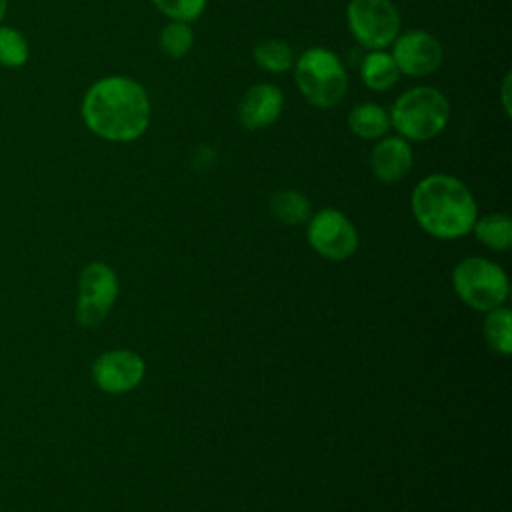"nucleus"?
<instances>
[{"mask_svg":"<svg viewBox=\"0 0 512 512\" xmlns=\"http://www.w3.org/2000/svg\"><path fill=\"white\" fill-rule=\"evenodd\" d=\"M346 24L366 50H384L400 34V12L392 0H350Z\"/></svg>","mask_w":512,"mask_h":512,"instance_id":"obj_6","label":"nucleus"},{"mask_svg":"<svg viewBox=\"0 0 512 512\" xmlns=\"http://www.w3.org/2000/svg\"><path fill=\"white\" fill-rule=\"evenodd\" d=\"M348 128L362 140H378L390 130V116L376 102H362L348 114Z\"/></svg>","mask_w":512,"mask_h":512,"instance_id":"obj_14","label":"nucleus"},{"mask_svg":"<svg viewBox=\"0 0 512 512\" xmlns=\"http://www.w3.org/2000/svg\"><path fill=\"white\" fill-rule=\"evenodd\" d=\"M6 12H8V0H0V22L4 20Z\"/></svg>","mask_w":512,"mask_h":512,"instance_id":"obj_23","label":"nucleus"},{"mask_svg":"<svg viewBox=\"0 0 512 512\" xmlns=\"http://www.w3.org/2000/svg\"><path fill=\"white\" fill-rule=\"evenodd\" d=\"M392 58L400 74L424 78L436 72L444 60V48L436 36L426 30H408L394 38Z\"/></svg>","mask_w":512,"mask_h":512,"instance_id":"obj_9","label":"nucleus"},{"mask_svg":"<svg viewBox=\"0 0 512 512\" xmlns=\"http://www.w3.org/2000/svg\"><path fill=\"white\" fill-rule=\"evenodd\" d=\"M168 20L194 22L206 10L208 0H150Z\"/></svg>","mask_w":512,"mask_h":512,"instance_id":"obj_21","label":"nucleus"},{"mask_svg":"<svg viewBox=\"0 0 512 512\" xmlns=\"http://www.w3.org/2000/svg\"><path fill=\"white\" fill-rule=\"evenodd\" d=\"M360 80L374 92L390 90L400 80V70L392 54L384 50H368L360 62Z\"/></svg>","mask_w":512,"mask_h":512,"instance_id":"obj_13","label":"nucleus"},{"mask_svg":"<svg viewBox=\"0 0 512 512\" xmlns=\"http://www.w3.org/2000/svg\"><path fill=\"white\" fill-rule=\"evenodd\" d=\"M146 88L124 74L102 76L88 86L80 102L84 126L98 138L124 144L138 140L150 124Z\"/></svg>","mask_w":512,"mask_h":512,"instance_id":"obj_1","label":"nucleus"},{"mask_svg":"<svg viewBox=\"0 0 512 512\" xmlns=\"http://www.w3.org/2000/svg\"><path fill=\"white\" fill-rule=\"evenodd\" d=\"M412 164V144L402 136H382L370 150V170L384 184L402 180L412 170Z\"/></svg>","mask_w":512,"mask_h":512,"instance_id":"obj_12","label":"nucleus"},{"mask_svg":"<svg viewBox=\"0 0 512 512\" xmlns=\"http://www.w3.org/2000/svg\"><path fill=\"white\" fill-rule=\"evenodd\" d=\"M30 58V44L26 36L14 28L0 22V66L22 68Z\"/></svg>","mask_w":512,"mask_h":512,"instance_id":"obj_19","label":"nucleus"},{"mask_svg":"<svg viewBox=\"0 0 512 512\" xmlns=\"http://www.w3.org/2000/svg\"><path fill=\"white\" fill-rule=\"evenodd\" d=\"M158 42H160V48L166 56L170 58H182L190 52L192 44H194V34H192V28L188 22H176V20H170L160 36H158Z\"/></svg>","mask_w":512,"mask_h":512,"instance_id":"obj_20","label":"nucleus"},{"mask_svg":"<svg viewBox=\"0 0 512 512\" xmlns=\"http://www.w3.org/2000/svg\"><path fill=\"white\" fill-rule=\"evenodd\" d=\"M282 108V90L270 82H258L244 92L238 104V120L246 130H262L280 118Z\"/></svg>","mask_w":512,"mask_h":512,"instance_id":"obj_11","label":"nucleus"},{"mask_svg":"<svg viewBox=\"0 0 512 512\" xmlns=\"http://www.w3.org/2000/svg\"><path fill=\"white\" fill-rule=\"evenodd\" d=\"M270 212L278 222L288 226H298L308 222V218L312 216V206L302 192L284 188L274 192V196L270 198Z\"/></svg>","mask_w":512,"mask_h":512,"instance_id":"obj_15","label":"nucleus"},{"mask_svg":"<svg viewBox=\"0 0 512 512\" xmlns=\"http://www.w3.org/2000/svg\"><path fill=\"white\" fill-rule=\"evenodd\" d=\"M294 80L308 104L334 108L348 90V74L342 60L324 46H312L294 60Z\"/></svg>","mask_w":512,"mask_h":512,"instance_id":"obj_4","label":"nucleus"},{"mask_svg":"<svg viewBox=\"0 0 512 512\" xmlns=\"http://www.w3.org/2000/svg\"><path fill=\"white\" fill-rule=\"evenodd\" d=\"M256 64L270 74H282L294 66V54L288 42L280 38H266L254 46Z\"/></svg>","mask_w":512,"mask_h":512,"instance_id":"obj_17","label":"nucleus"},{"mask_svg":"<svg viewBox=\"0 0 512 512\" xmlns=\"http://www.w3.org/2000/svg\"><path fill=\"white\" fill-rule=\"evenodd\" d=\"M390 128L408 142H426L436 138L450 120V102L434 86H414L402 92L388 110Z\"/></svg>","mask_w":512,"mask_h":512,"instance_id":"obj_3","label":"nucleus"},{"mask_svg":"<svg viewBox=\"0 0 512 512\" xmlns=\"http://www.w3.org/2000/svg\"><path fill=\"white\" fill-rule=\"evenodd\" d=\"M470 232H474V236L484 246H488L490 250H496V252L508 250V246L512 242V222L502 212H492L482 218H476Z\"/></svg>","mask_w":512,"mask_h":512,"instance_id":"obj_16","label":"nucleus"},{"mask_svg":"<svg viewBox=\"0 0 512 512\" xmlns=\"http://www.w3.org/2000/svg\"><path fill=\"white\" fill-rule=\"evenodd\" d=\"M118 296V276L104 262H90L78 278L74 318L82 328H96L106 320Z\"/></svg>","mask_w":512,"mask_h":512,"instance_id":"obj_7","label":"nucleus"},{"mask_svg":"<svg viewBox=\"0 0 512 512\" xmlns=\"http://www.w3.org/2000/svg\"><path fill=\"white\" fill-rule=\"evenodd\" d=\"M410 208L424 232L440 240L468 234L478 218V206L468 186L450 174L422 178L410 196Z\"/></svg>","mask_w":512,"mask_h":512,"instance_id":"obj_2","label":"nucleus"},{"mask_svg":"<svg viewBox=\"0 0 512 512\" xmlns=\"http://www.w3.org/2000/svg\"><path fill=\"white\" fill-rule=\"evenodd\" d=\"M484 338L494 352L502 356L512 352V316L508 308L496 306L488 310L484 318Z\"/></svg>","mask_w":512,"mask_h":512,"instance_id":"obj_18","label":"nucleus"},{"mask_svg":"<svg viewBox=\"0 0 512 512\" xmlns=\"http://www.w3.org/2000/svg\"><path fill=\"white\" fill-rule=\"evenodd\" d=\"M452 286L458 298L478 312H488L508 296V276L492 260L470 256L456 264L452 272Z\"/></svg>","mask_w":512,"mask_h":512,"instance_id":"obj_5","label":"nucleus"},{"mask_svg":"<svg viewBox=\"0 0 512 512\" xmlns=\"http://www.w3.org/2000/svg\"><path fill=\"white\" fill-rule=\"evenodd\" d=\"M146 372V364L140 354L116 348L102 352L92 364V380L106 394H124L134 390Z\"/></svg>","mask_w":512,"mask_h":512,"instance_id":"obj_10","label":"nucleus"},{"mask_svg":"<svg viewBox=\"0 0 512 512\" xmlns=\"http://www.w3.org/2000/svg\"><path fill=\"white\" fill-rule=\"evenodd\" d=\"M308 242L328 260H346L356 252L358 232L354 224L336 208H324L308 218Z\"/></svg>","mask_w":512,"mask_h":512,"instance_id":"obj_8","label":"nucleus"},{"mask_svg":"<svg viewBox=\"0 0 512 512\" xmlns=\"http://www.w3.org/2000/svg\"><path fill=\"white\" fill-rule=\"evenodd\" d=\"M510 84H512V74L506 72L504 78H502V86H500V102H502V108H504V114L510 116L512 112V106H510Z\"/></svg>","mask_w":512,"mask_h":512,"instance_id":"obj_22","label":"nucleus"}]
</instances>
